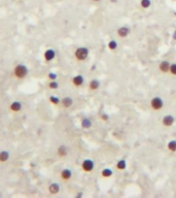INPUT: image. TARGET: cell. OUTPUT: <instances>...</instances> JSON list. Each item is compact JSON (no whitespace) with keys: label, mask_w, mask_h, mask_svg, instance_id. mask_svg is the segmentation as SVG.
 Wrapping results in <instances>:
<instances>
[{"label":"cell","mask_w":176,"mask_h":198,"mask_svg":"<svg viewBox=\"0 0 176 198\" xmlns=\"http://www.w3.org/2000/svg\"><path fill=\"white\" fill-rule=\"evenodd\" d=\"M29 73V69L25 64H17L13 68V74L17 80H24L25 78H27Z\"/></svg>","instance_id":"obj_1"},{"label":"cell","mask_w":176,"mask_h":198,"mask_svg":"<svg viewBox=\"0 0 176 198\" xmlns=\"http://www.w3.org/2000/svg\"><path fill=\"white\" fill-rule=\"evenodd\" d=\"M90 51L87 47H79L75 50L74 52V58L79 62H83L85 60H87L88 57H89Z\"/></svg>","instance_id":"obj_2"},{"label":"cell","mask_w":176,"mask_h":198,"mask_svg":"<svg viewBox=\"0 0 176 198\" xmlns=\"http://www.w3.org/2000/svg\"><path fill=\"white\" fill-rule=\"evenodd\" d=\"M149 106L152 111H162L163 107H164V100L162 99L161 97H159V96L152 97L151 99H150Z\"/></svg>","instance_id":"obj_3"},{"label":"cell","mask_w":176,"mask_h":198,"mask_svg":"<svg viewBox=\"0 0 176 198\" xmlns=\"http://www.w3.org/2000/svg\"><path fill=\"white\" fill-rule=\"evenodd\" d=\"M81 170L85 172H92L95 169V163H94L93 160L91 159H85L81 162Z\"/></svg>","instance_id":"obj_4"},{"label":"cell","mask_w":176,"mask_h":198,"mask_svg":"<svg viewBox=\"0 0 176 198\" xmlns=\"http://www.w3.org/2000/svg\"><path fill=\"white\" fill-rule=\"evenodd\" d=\"M56 58V51L54 49H48L43 53V59L46 62H52Z\"/></svg>","instance_id":"obj_5"},{"label":"cell","mask_w":176,"mask_h":198,"mask_svg":"<svg viewBox=\"0 0 176 198\" xmlns=\"http://www.w3.org/2000/svg\"><path fill=\"white\" fill-rule=\"evenodd\" d=\"M71 83H72V85H73L74 87L79 88V87H81V86L83 85V83H85V78H83L81 74H76L75 76H73V78H72Z\"/></svg>","instance_id":"obj_6"},{"label":"cell","mask_w":176,"mask_h":198,"mask_svg":"<svg viewBox=\"0 0 176 198\" xmlns=\"http://www.w3.org/2000/svg\"><path fill=\"white\" fill-rule=\"evenodd\" d=\"M131 33V29L128 26H122L116 30V34L121 38H125V37L129 36V34Z\"/></svg>","instance_id":"obj_7"},{"label":"cell","mask_w":176,"mask_h":198,"mask_svg":"<svg viewBox=\"0 0 176 198\" xmlns=\"http://www.w3.org/2000/svg\"><path fill=\"white\" fill-rule=\"evenodd\" d=\"M175 123V118L172 115H167L162 119V124L164 127H171Z\"/></svg>","instance_id":"obj_8"},{"label":"cell","mask_w":176,"mask_h":198,"mask_svg":"<svg viewBox=\"0 0 176 198\" xmlns=\"http://www.w3.org/2000/svg\"><path fill=\"white\" fill-rule=\"evenodd\" d=\"M60 178H61V180L64 182L70 181L72 178V171L69 168H64V169L60 172Z\"/></svg>","instance_id":"obj_9"},{"label":"cell","mask_w":176,"mask_h":198,"mask_svg":"<svg viewBox=\"0 0 176 198\" xmlns=\"http://www.w3.org/2000/svg\"><path fill=\"white\" fill-rule=\"evenodd\" d=\"M170 65H171V63H170L169 61H167V60H164V61H162L161 63L159 64V70H160V72H162V73H164V74L169 73V71H170Z\"/></svg>","instance_id":"obj_10"},{"label":"cell","mask_w":176,"mask_h":198,"mask_svg":"<svg viewBox=\"0 0 176 198\" xmlns=\"http://www.w3.org/2000/svg\"><path fill=\"white\" fill-rule=\"evenodd\" d=\"M61 104L63 109H69L73 105V99L70 96H65L61 99Z\"/></svg>","instance_id":"obj_11"},{"label":"cell","mask_w":176,"mask_h":198,"mask_svg":"<svg viewBox=\"0 0 176 198\" xmlns=\"http://www.w3.org/2000/svg\"><path fill=\"white\" fill-rule=\"evenodd\" d=\"M57 154H58V156L60 157V158H65L68 155V148L65 144L59 146L58 149H57Z\"/></svg>","instance_id":"obj_12"},{"label":"cell","mask_w":176,"mask_h":198,"mask_svg":"<svg viewBox=\"0 0 176 198\" xmlns=\"http://www.w3.org/2000/svg\"><path fill=\"white\" fill-rule=\"evenodd\" d=\"M22 107L23 105L20 101H13L9 105V111H13V113H19V111H22Z\"/></svg>","instance_id":"obj_13"},{"label":"cell","mask_w":176,"mask_h":198,"mask_svg":"<svg viewBox=\"0 0 176 198\" xmlns=\"http://www.w3.org/2000/svg\"><path fill=\"white\" fill-rule=\"evenodd\" d=\"M48 193L50 195H57L60 192V185L58 183H52L48 186Z\"/></svg>","instance_id":"obj_14"},{"label":"cell","mask_w":176,"mask_h":198,"mask_svg":"<svg viewBox=\"0 0 176 198\" xmlns=\"http://www.w3.org/2000/svg\"><path fill=\"white\" fill-rule=\"evenodd\" d=\"M100 86H101L100 81L97 80V78H94V80H92L89 83V89L90 91H97L100 88Z\"/></svg>","instance_id":"obj_15"},{"label":"cell","mask_w":176,"mask_h":198,"mask_svg":"<svg viewBox=\"0 0 176 198\" xmlns=\"http://www.w3.org/2000/svg\"><path fill=\"white\" fill-rule=\"evenodd\" d=\"M81 128L83 129H90L92 126H93V122L91 121V119L89 118H83L81 120Z\"/></svg>","instance_id":"obj_16"},{"label":"cell","mask_w":176,"mask_h":198,"mask_svg":"<svg viewBox=\"0 0 176 198\" xmlns=\"http://www.w3.org/2000/svg\"><path fill=\"white\" fill-rule=\"evenodd\" d=\"M9 159V152L3 150L0 152V163H5Z\"/></svg>","instance_id":"obj_17"},{"label":"cell","mask_w":176,"mask_h":198,"mask_svg":"<svg viewBox=\"0 0 176 198\" xmlns=\"http://www.w3.org/2000/svg\"><path fill=\"white\" fill-rule=\"evenodd\" d=\"M112 175H113V171L110 168H104V169L101 171V176L104 178V179H108V178H111Z\"/></svg>","instance_id":"obj_18"},{"label":"cell","mask_w":176,"mask_h":198,"mask_svg":"<svg viewBox=\"0 0 176 198\" xmlns=\"http://www.w3.org/2000/svg\"><path fill=\"white\" fill-rule=\"evenodd\" d=\"M115 167H116L117 170H121V171H123V170H125L127 168V162L125 159H121L120 161H117L116 165H115Z\"/></svg>","instance_id":"obj_19"},{"label":"cell","mask_w":176,"mask_h":198,"mask_svg":"<svg viewBox=\"0 0 176 198\" xmlns=\"http://www.w3.org/2000/svg\"><path fill=\"white\" fill-rule=\"evenodd\" d=\"M117 47H119V44H117V42L114 40V39L109 40L108 44H107V48H108V50H110V51H115L117 49Z\"/></svg>","instance_id":"obj_20"},{"label":"cell","mask_w":176,"mask_h":198,"mask_svg":"<svg viewBox=\"0 0 176 198\" xmlns=\"http://www.w3.org/2000/svg\"><path fill=\"white\" fill-rule=\"evenodd\" d=\"M48 100H50V102L52 103L53 105H59L61 103V99H60L58 96H55V95L50 96V97H48Z\"/></svg>","instance_id":"obj_21"},{"label":"cell","mask_w":176,"mask_h":198,"mask_svg":"<svg viewBox=\"0 0 176 198\" xmlns=\"http://www.w3.org/2000/svg\"><path fill=\"white\" fill-rule=\"evenodd\" d=\"M167 149L170 151V152L175 153L176 152V140H170V142L167 144Z\"/></svg>","instance_id":"obj_22"},{"label":"cell","mask_w":176,"mask_h":198,"mask_svg":"<svg viewBox=\"0 0 176 198\" xmlns=\"http://www.w3.org/2000/svg\"><path fill=\"white\" fill-rule=\"evenodd\" d=\"M140 5H141L142 8L146 9L148 8V7H150L151 1H150V0H141V1H140Z\"/></svg>","instance_id":"obj_23"},{"label":"cell","mask_w":176,"mask_h":198,"mask_svg":"<svg viewBox=\"0 0 176 198\" xmlns=\"http://www.w3.org/2000/svg\"><path fill=\"white\" fill-rule=\"evenodd\" d=\"M48 87L50 88V90H57L59 88V83L56 81H50V83H48Z\"/></svg>","instance_id":"obj_24"},{"label":"cell","mask_w":176,"mask_h":198,"mask_svg":"<svg viewBox=\"0 0 176 198\" xmlns=\"http://www.w3.org/2000/svg\"><path fill=\"white\" fill-rule=\"evenodd\" d=\"M169 73L171 74V75L176 76V63H172L171 65H170V71H169Z\"/></svg>","instance_id":"obj_25"},{"label":"cell","mask_w":176,"mask_h":198,"mask_svg":"<svg viewBox=\"0 0 176 198\" xmlns=\"http://www.w3.org/2000/svg\"><path fill=\"white\" fill-rule=\"evenodd\" d=\"M48 78L50 81H56L57 78H58V74L55 73V72H50V73L48 74Z\"/></svg>","instance_id":"obj_26"},{"label":"cell","mask_w":176,"mask_h":198,"mask_svg":"<svg viewBox=\"0 0 176 198\" xmlns=\"http://www.w3.org/2000/svg\"><path fill=\"white\" fill-rule=\"evenodd\" d=\"M100 119L102 121H104V122H107V121H109V116L107 113H102L100 116Z\"/></svg>","instance_id":"obj_27"},{"label":"cell","mask_w":176,"mask_h":198,"mask_svg":"<svg viewBox=\"0 0 176 198\" xmlns=\"http://www.w3.org/2000/svg\"><path fill=\"white\" fill-rule=\"evenodd\" d=\"M173 38L176 40V30H175V32H174V34H173Z\"/></svg>","instance_id":"obj_28"},{"label":"cell","mask_w":176,"mask_h":198,"mask_svg":"<svg viewBox=\"0 0 176 198\" xmlns=\"http://www.w3.org/2000/svg\"><path fill=\"white\" fill-rule=\"evenodd\" d=\"M110 1H111V2H112V3H115V2H117V0H110Z\"/></svg>","instance_id":"obj_29"},{"label":"cell","mask_w":176,"mask_h":198,"mask_svg":"<svg viewBox=\"0 0 176 198\" xmlns=\"http://www.w3.org/2000/svg\"><path fill=\"white\" fill-rule=\"evenodd\" d=\"M92 1H95V2H99V1H101V0H92Z\"/></svg>","instance_id":"obj_30"},{"label":"cell","mask_w":176,"mask_h":198,"mask_svg":"<svg viewBox=\"0 0 176 198\" xmlns=\"http://www.w3.org/2000/svg\"><path fill=\"white\" fill-rule=\"evenodd\" d=\"M0 197H1V195H0Z\"/></svg>","instance_id":"obj_31"}]
</instances>
